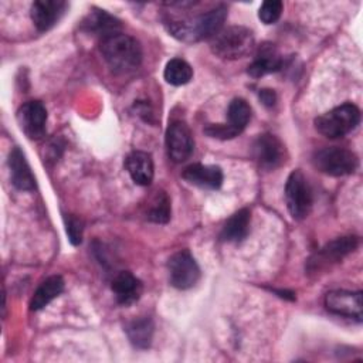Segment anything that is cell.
Returning a JSON list of instances; mask_svg holds the SVG:
<instances>
[{"label":"cell","instance_id":"6da1fadb","mask_svg":"<svg viewBox=\"0 0 363 363\" xmlns=\"http://www.w3.org/2000/svg\"><path fill=\"white\" fill-rule=\"evenodd\" d=\"M225 18L227 7L217 4L196 16L187 11H167L163 23L174 38L184 43H196L216 35L223 28Z\"/></svg>","mask_w":363,"mask_h":363},{"label":"cell","instance_id":"7a4b0ae2","mask_svg":"<svg viewBox=\"0 0 363 363\" xmlns=\"http://www.w3.org/2000/svg\"><path fill=\"white\" fill-rule=\"evenodd\" d=\"M99 51L108 67L116 74H129L142 62V48L136 38L115 33L101 40Z\"/></svg>","mask_w":363,"mask_h":363},{"label":"cell","instance_id":"3957f363","mask_svg":"<svg viewBox=\"0 0 363 363\" xmlns=\"http://www.w3.org/2000/svg\"><path fill=\"white\" fill-rule=\"evenodd\" d=\"M211 51L224 60L247 57L255 48V38L250 28L244 26L223 27L210 38Z\"/></svg>","mask_w":363,"mask_h":363},{"label":"cell","instance_id":"277c9868","mask_svg":"<svg viewBox=\"0 0 363 363\" xmlns=\"http://www.w3.org/2000/svg\"><path fill=\"white\" fill-rule=\"evenodd\" d=\"M360 122V111L354 104L346 102L319 115L315 128L326 138L336 139L352 132Z\"/></svg>","mask_w":363,"mask_h":363},{"label":"cell","instance_id":"5b68a950","mask_svg":"<svg viewBox=\"0 0 363 363\" xmlns=\"http://www.w3.org/2000/svg\"><path fill=\"white\" fill-rule=\"evenodd\" d=\"M312 163L319 172L339 177L352 174L359 166V159L349 149L330 146L316 150L312 156Z\"/></svg>","mask_w":363,"mask_h":363},{"label":"cell","instance_id":"8992f818","mask_svg":"<svg viewBox=\"0 0 363 363\" xmlns=\"http://www.w3.org/2000/svg\"><path fill=\"white\" fill-rule=\"evenodd\" d=\"M285 201L294 220H303L312 208V190L301 170H294L285 183Z\"/></svg>","mask_w":363,"mask_h":363},{"label":"cell","instance_id":"52a82bcc","mask_svg":"<svg viewBox=\"0 0 363 363\" xmlns=\"http://www.w3.org/2000/svg\"><path fill=\"white\" fill-rule=\"evenodd\" d=\"M170 284L177 289H189L200 279V268L187 250L174 252L167 261Z\"/></svg>","mask_w":363,"mask_h":363},{"label":"cell","instance_id":"ba28073f","mask_svg":"<svg viewBox=\"0 0 363 363\" xmlns=\"http://www.w3.org/2000/svg\"><path fill=\"white\" fill-rule=\"evenodd\" d=\"M357 245H359V238L354 235L340 237V238H336V240L328 242L313 257H311V259L308 262V271L316 272V271L330 267L335 262H339L347 254L354 251L357 248Z\"/></svg>","mask_w":363,"mask_h":363},{"label":"cell","instance_id":"9c48e42d","mask_svg":"<svg viewBox=\"0 0 363 363\" xmlns=\"http://www.w3.org/2000/svg\"><path fill=\"white\" fill-rule=\"evenodd\" d=\"M167 156L174 163L187 160L194 150V139L190 128L183 121H173L166 130Z\"/></svg>","mask_w":363,"mask_h":363},{"label":"cell","instance_id":"30bf717a","mask_svg":"<svg viewBox=\"0 0 363 363\" xmlns=\"http://www.w3.org/2000/svg\"><path fill=\"white\" fill-rule=\"evenodd\" d=\"M251 150L261 169L274 170L285 162V146L275 135L262 133L257 136Z\"/></svg>","mask_w":363,"mask_h":363},{"label":"cell","instance_id":"8fae6325","mask_svg":"<svg viewBox=\"0 0 363 363\" xmlns=\"http://www.w3.org/2000/svg\"><path fill=\"white\" fill-rule=\"evenodd\" d=\"M17 122L28 139H41L47 125V109L44 104L40 101L24 102L17 111Z\"/></svg>","mask_w":363,"mask_h":363},{"label":"cell","instance_id":"7c38bea8","mask_svg":"<svg viewBox=\"0 0 363 363\" xmlns=\"http://www.w3.org/2000/svg\"><path fill=\"white\" fill-rule=\"evenodd\" d=\"M325 306L330 313L362 320V291H330L325 296Z\"/></svg>","mask_w":363,"mask_h":363},{"label":"cell","instance_id":"4fadbf2b","mask_svg":"<svg viewBox=\"0 0 363 363\" xmlns=\"http://www.w3.org/2000/svg\"><path fill=\"white\" fill-rule=\"evenodd\" d=\"M182 177L193 184L197 186L200 189H207V190H216L223 184V170L218 166H213V164H200V163H194L187 166L183 173Z\"/></svg>","mask_w":363,"mask_h":363},{"label":"cell","instance_id":"5bb4252c","mask_svg":"<svg viewBox=\"0 0 363 363\" xmlns=\"http://www.w3.org/2000/svg\"><path fill=\"white\" fill-rule=\"evenodd\" d=\"M65 7L67 3L61 0H37L31 4L30 16L37 30L47 31L60 20Z\"/></svg>","mask_w":363,"mask_h":363},{"label":"cell","instance_id":"9a60e30c","mask_svg":"<svg viewBox=\"0 0 363 363\" xmlns=\"http://www.w3.org/2000/svg\"><path fill=\"white\" fill-rule=\"evenodd\" d=\"M284 60L271 43H264L258 47L254 61L248 65V75L252 78H261L267 74L277 72L282 68Z\"/></svg>","mask_w":363,"mask_h":363},{"label":"cell","instance_id":"2e32d148","mask_svg":"<svg viewBox=\"0 0 363 363\" xmlns=\"http://www.w3.org/2000/svg\"><path fill=\"white\" fill-rule=\"evenodd\" d=\"M111 288L116 298V302L123 306H129L135 303L140 298L143 291V285L140 279L136 278L129 271H121L119 274H116Z\"/></svg>","mask_w":363,"mask_h":363},{"label":"cell","instance_id":"e0dca14e","mask_svg":"<svg viewBox=\"0 0 363 363\" xmlns=\"http://www.w3.org/2000/svg\"><path fill=\"white\" fill-rule=\"evenodd\" d=\"M125 167L130 179L139 186H149L153 180L155 167L152 156L147 152L133 150L125 159Z\"/></svg>","mask_w":363,"mask_h":363},{"label":"cell","instance_id":"ac0fdd59","mask_svg":"<svg viewBox=\"0 0 363 363\" xmlns=\"http://www.w3.org/2000/svg\"><path fill=\"white\" fill-rule=\"evenodd\" d=\"M9 169H10L11 183L16 189L28 191L35 187V177L20 147H13V150L10 152Z\"/></svg>","mask_w":363,"mask_h":363},{"label":"cell","instance_id":"d6986e66","mask_svg":"<svg viewBox=\"0 0 363 363\" xmlns=\"http://www.w3.org/2000/svg\"><path fill=\"white\" fill-rule=\"evenodd\" d=\"M82 30L99 35L102 40L111 34L119 33L121 21L116 17L106 13L105 10H94L84 18Z\"/></svg>","mask_w":363,"mask_h":363},{"label":"cell","instance_id":"ffe728a7","mask_svg":"<svg viewBox=\"0 0 363 363\" xmlns=\"http://www.w3.org/2000/svg\"><path fill=\"white\" fill-rule=\"evenodd\" d=\"M251 224V211L241 208L235 211L223 225L220 238L225 242H241L247 238Z\"/></svg>","mask_w":363,"mask_h":363},{"label":"cell","instance_id":"44dd1931","mask_svg":"<svg viewBox=\"0 0 363 363\" xmlns=\"http://www.w3.org/2000/svg\"><path fill=\"white\" fill-rule=\"evenodd\" d=\"M64 291V279L60 275H51L45 278L40 286L35 289L30 301L31 311H40L47 306L52 299H55Z\"/></svg>","mask_w":363,"mask_h":363},{"label":"cell","instance_id":"7402d4cb","mask_svg":"<svg viewBox=\"0 0 363 363\" xmlns=\"http://www.w3.org/2000/svg\"><path fill=\"white\" fill-rule=\"evenodd\" d=\"M155 326L149 318H138L128 323L126 335L130 343L138 349H147L153 339Z\"/></svg>","mask_w":363,"mask_h":363},{"label":"cell","instance_id":"603a6c76","mask_svg":"<svg viewBox=\"0 0 363 363\" xmlns=\"http://www.w3.org/2000/svg\"><path fill=\"white\" fill-rule=\"evenodd\" d=\"M227 116L228 123L225 125L234 132L235 136H238L245 129L251 119V106L245 99L234 98L228 105Z\"/></svg>","mask_w":363,"mask_h":363},{"label":"cell","instance_id":"cb8c5ba5","mask_svg":"<svg viewBox=\"0 0 363 363\" xmlns=\"http://www.w3.org/2000/svg\"><path fill=\"white\" fill-rule=\"evenodd\" d=\"M163 77L167 84L180 86L190 82V79L193 78V68L187 61L182 58H172L164 67Z\"/></svg>","mask_w":363,"mask_h":363},{"label":"cell","instance_id":"d4e9b609","mask_svg":"<svg viewBox=\"0 0 363 363\" xmlns=\"http://www.w3.org/2000/svg\"><path fill=\"white\" fill-rule=\"evenodd\" d=\"M147 220L157 223V224H164L170 218V200L164 191H156L153 196L149 210L146 213Z\"/></svg>","mask_w":363,"mask_h":363},{"label":"cell","instance_id":"484cf974","mask_svg":"<svg viewBox=\"0 0 363 363\" xmlns=\"http://www.w3.org/2000/svg\"><path fill=\"white\" fill-rule=\"evenodd\" d=\"M282 1L279 0H267L261 4L258 10V17L264 24H274L282 13Z\"/></svg>","mask_w":363,"mask_h":363},{"label":"cell","instance_id":"4316f807","mask_svg":"<svg viewBox=\"0 0 363 363\" xmlns=\"http://www.w3.org/2000/svg\"><path fill=\"white\" fill-rule=\"evenodd\" d=\"M65 230H67L69 242L72 245H79L82 241V231H84L82 221L74 216H65Z\"/></svg>","mask_w":363,"mask_h":363},{"label":"cell","instance_id":"83f0119b","mask_svg":"<svg viewBox=\"0 0 363 363\" xmlns=\"http://www.w3.org/2000/svg\"><path fill=\"white\" fill-rule=\"evenodd\" d=\"M261 102L265 105V106H272L277 101V95L274 92V89H269V88H262L259 89V94H258Z\"/></svg>","mask_w":363,"mask_h":363}]
</instances>
